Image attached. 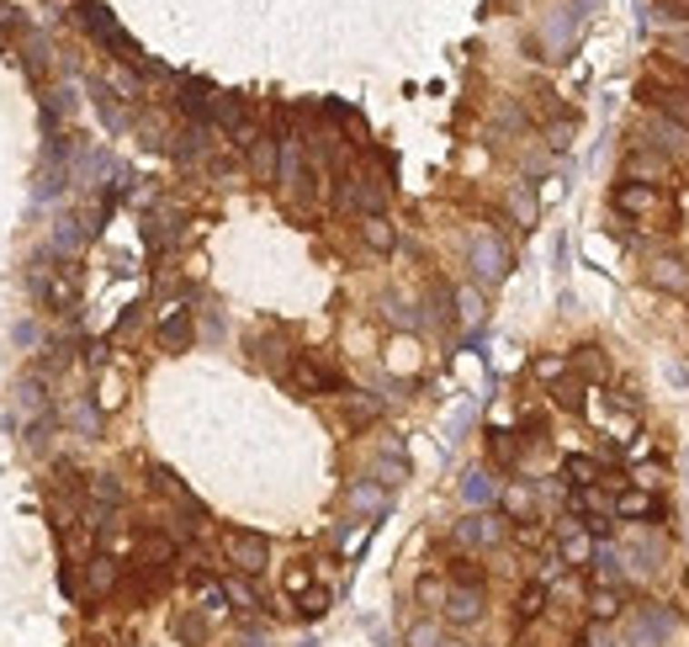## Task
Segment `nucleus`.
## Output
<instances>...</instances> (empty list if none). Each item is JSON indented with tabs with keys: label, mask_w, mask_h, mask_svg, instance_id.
Here are the masks:
<instances>
[{
	"label": "nucleus",
	"mask_w": 689,
	"mask_h": 647,
	"mask_svg": "<svg viewBox=\"0 0 689 647\" xmlns=\"http://www.w3.org/2000/svg\"><path fill=\"white\" fill-rule=\"evenodd\" d=\"M674 632H679V616L668 605H636L626 616V647H668Z\"/></svg>",
	"instance_id": "1"
},
{
	"label": "nucleus",
	"mask_w": 689,
	"mask_h": 647,
	"mask_svg": "<svg viewBox=\"0 0 689 647\" xmlns=\"http://www.w3.org/2000/svg\"><path fill=\"white\" fill-rule=\"evenodd\" d=\"M80 22H85V32H91L95 43H106V48H112L117 59H127V64H144V54H138V43H133V37H127V32L117 27V22H112V16H106V11H101L95 0H85V5H80Z\"/></svg>",
	"instance_id": "2"
},
{
	"label": "nucleus",
	"mask_w": 689,
	"mask_h": 647,
	"mask_svg": "<svg viewBox=\"0 0 689 647\" xmlns=\"http://www.w3.org/2000/svg\"><path fill=\"white\" fill-rule=\"evenodd\" d=\"M286 382L303 393V399H324V393H340V371L324 367V361H314V356H297L292 367H286Z\"/></svg>",
	"instance_id": "3"
},
{
	"label": "nucleus",
	"mask_w": 689,
	"mask_h": 647,
	"mask_svg": "<svg viewBox=\"0 0 689 647\" xmlns=\"http://www.w3.org/2000/svg\"><path fill=\"white\" fill-rule=\"evenodd\" d=\"M223 552H228V562H234V573L255 579V573L271 562V541L255 536V531H228V536H223Z\"/></svg>",
	"instance_id": "4"
},
{
	"label": "nucleus",
	"mask_w": 689,
	"mask_h": 647,
	"mask_svg": "<svg viewBox=\"0 0 689 647\" xmlns=\"http://www.w3.org/2000/svg\"><path fill=\"white\" fill-rule=\"evenodd\" d=\"M276 176H282L286 191H297V197L314 191V176H308V159H303V144H297V138H282V165H276Z\"/></svg>",
	"instance_id": "5"
},
{
	"label": "nucleus",
	"mask_w": 689,
	"mask_h": 647,
	"mask_svg": "<svg viewBox=\"0 0 689 647\" xmlns=\"http://www.w3.org/2000/svg\"><path fill=\"white\" fill-rule=\"evenodd\" d=\"M445 621H456V626H472V621H483V589L472 584H451L445 589Z\"/></svg>",
	"instance_id": "6"
},
{
	"label": "nucleus",
	"mask_w": 689,
	"mask_h": 647,
	"mask_svg": "<svg viewBox=\"0 0 689 647\" xmlns=\"http://www.w3.org/2000/svg\"><path fill=\"white\" fill-rule=\"evenodd\" d=\"M472 271H477V281H499L504 271H509V249H504L494 234H483V239L472 245Z\"/></svg>",
	"instance_id": "7"
},
{
	"label": "nucleus",
	"mask_w": 689,
	"mask_h": 647,
	"mask_svg": "<svg viewBox=\"0 0 689 647\" xmlns=\"http://www.w3.org/2000/svg\"><path fill=\"white\" fill-rule=\"evenodd\" d=\"M499 536H504V521L499 515H488V510H483V515H467V521H456V541H462V547H494Z\"/></svg>",
	"instance_id": "8"
},
{
	"label": "nucleus",
	"mask_w": 689,
	"mask_h": 647,
	"mask_svg": "<svg viewBox=\"0 0 689 647\" xmlns=\"http://www.w3.org/2000/svg\"><path fill=\"white\" fill-rule=\"evenodd\" d=\"M138 562H149L155 573H165V568L175 562V536H165V531H138Z\"/></svg>",
	"instance_id": "9"
},
{
	"label": "nucleus",
	"mask_w": 689,
	"mask_h": 647,
	"mask_svg": "<svg viewBox=\"0 0 689 647\" xmlns=\"http://www.w3.org/2000/svg\"><path fill=\"white\" fill-rule=\"evenodd\" d=\"M149 483H155V493H165V499H175L181 510H191V515L202 521V504L191 499V489L181 483V478H175V472H170V467H155V472H149Z\"/></svg>",
	"instance_id": "10"
},
{
	"label": "nucleus",
	"mask_w": 689,
	"mask_h": 647,
	"mask_svg": "<svg viewBox=\"0 0 689 647\" xmlns=\"http://www.w3.org/2000/svg\"><path fill=\"white\" fill-rule=\"evenodd\" d=\"M276 165H282V144H276L271 133H255V144H250V170L260 176V181H271V176H276Z\"/></svg>",
	"instance_id": "11"
},
{
	"label": "nucleus",
	"mask_w": 689,
	"mask_h": 647,
	"mask_svg": "<svg viewBox=\"0 0 689 647\" xmlns=\"http://www.w3.org/2000/svg\"><path fill=\"white\" fill-rule=\"evenodd\" d=\"M191 335H196V324H191V313L186 308H175L165 324H159V350H186Z\"/></svg>",
	"instance_id": "12"
},
{
	"label": "nucleus",
	"mask_w": 689,
	"mask_h": 647,
	"mask_svg": "<svg viewBox=\"0 0 689 647\" xmlns=\"http://www.w3.org/2000/svg\"><path fill=\"white\" fill-rule=\"evenodd\" d=\"M557 552H563L567 568H589V562H594V536L573 525V531H563V547H557Z\"/></svg>",
	"instance_id": "13"
},
{
	"label": "nucleus",
	"mask_w": 689,
	"mask_h": 647,
	"mask_svg": "<svg viewBox=\"0 0 689 647\" xmlns=\"http://www.w3.org/2000/svg\"><path fill=\"white\" fill-rule=\"evenodd\" d=\"M626 176L631 181H642V186H653V181H674V159H658V155H631L626 159Z\"/></svg>",
	"instance_id": "14"
},
{
	"label": "nucleus",
	"mask_w": 689,
	"mask_h": 647,
	"mask_svg": "<svg viewBox=\"0 0 689 647\" xmlns=\"http://www.w3.org/2000/svg\"><path fill=\"white\" fill-rule=\"evenodd\" d=\"M615 207L642 217V213H653V207H658V191H653V186H642V181H626L621 191H615Z\"/></svg>",
	"instance_id": "15"
},
{
	"label": "nucleus",
	"mask_w": 689,
	"mask_h": 647,
	"mask_svg": "<svg viewBox=\"0 0 689 647\" xmlns=\"http://www.w3.org/2000/svg\"><path fill=\"white\" fill-rule=\"evenodd\" d=\"M223 594H228V605H234V611H245V616H250V611H260V594H255V584L245 579V573L223 579Z\"/></svg>",
	"instance_id": "16"
},
{
	"label": "nucleus",
	"mask_w": 689,
	"mask_h": 647,
	"mask_svg": "<svg viewBox=\"0 0 689 647\" xmlns=\"http://www.w3.org/2000/svg\"><path fill=\"white\" fill-rule=\"evenodd\" d=\"M361 239H366V249H376V255H387V249H393V223H387L382 213L361 217Z\"/></svg>",
	"instance_id": "17"
},
{
	"label": "nucleus",
	"mask_w": 689,
	"mask_h": 647,
	"mask_svg": "<svg viewBox=\"0 0 689 647\" xmlns=\"http://www.w3.org/2000/svg\"><path fill=\"white\" fill-rule=\"evenodd\" d=\"M653 281H658V287H668V292H689L684 260H653Z\"/></svg>",
	"instance_id": "18"
},
{
	"label": "nucleus",
	"mask_w": 689,
	"mask_h": 647,
	"mask_svg": "<svg viewBox=\"0 0 689 647\" xmlns=\"http://www.w3.org/2000/svg\"><path fill=\"white\" fill-rule=\"evenodd\" d=\"M350 510H355V515H382V510H387V489L361 483V489L350 493Z\"/></svg>",
	"instance_id": "19"
},
{
	"label": "nucleus",
	"mask_w": 689,
	"mask_h": 647,
	"mask_svg": "<svg viewBox=\"0 0 689 647\" xmlns=\"http://www.w3.org/2000/svg\"><path fill=\"white\" fill-rule=\"evenodd\" d=\"M615 515L647 521V515H658V499H647V493H621V499H615Z\"/></svg>",
	"instance_id": "20"
},
{
	"label": "nucleus",
	"mask_w": 689,
	"mask_h": 647,
	"mask_svg": "<svg viewBox=\"0 0 689 647\" xmlns=\"http://www.w3.org/2000/svg\"><path fill=\"white\" fill-rule=\"evenodd\" d=\"M91 589L95 594H112V589H117V562H112L106 552L91 557Z\"/></svg>",
	"instance_id": "21"
},
{
	"label": "nucleus",
	"mask_w": 689,
	"mask_h": 647,
	"mask_svg": "<svg viewBox=\"0 0 689 647\" xmlns=\"http://www.w3.org/2000/svg\"><path fill=\"white\" fill-rule=\"evenodd\" d=\"M589 616H594V621H615V616H621V594L599 584L594 594H589Z\"/></svg>",
	"instance_id": "22"
},
{
	"label": "nucleus",
	"mask_w": 689,
	"mask_h": 647,
	"mask_svg": "<svg viewBox=\"0 0 689 647\" xmlns=\"http://www.w3.org/2000/svg\"><path fill=\"white\" fill-rule=\"evenodd\" d=\"M563 472L578 483V489H594V483H599V462H594V457H567Z\"/></svg>",
	"instance_id": "23"
},
{
	"label": "nucleus",
	"mask_w": 689,
	"mask_h": 647,
	"mask_svg": "<svg viewBox=\"0 0 689 647\" xmlns=\"http://www.w3.org/2000/svg\"><path fill=\"white\" fill-rule=\"evenodd\" d=\"M647 91H653V86H647ZM653 101H658V106H663V112H668L679 127H689V96H679V91H653Z\"/></svg>",
	"instance_id": "24"
},
{
	"label": "nucleus",
	"mask_w": 689,
	"mask_h": 647,
	"mask_svg": "<svg viewBox=\"0 0 689 647\" xmlns=\"http://www.w3.org/2000/svg\"><path fill=\"white\" fill-rule=\"evenodd\" d=\"M679 138H684V127L679 123H653L647 127V144H658V149H668V155L679 149Z\"/></svg>",
	"instance_id": "25"
},
{
	"label": "nucleus",
	"mask_w": 689,
	"mask_h": 647,
	"mask_svg": "<svg viewBox=\"0 0 689 647\" xmlns=\"http://www.w3.org/2000/svg\"><path fill=\"white\" fill-rule=\"evenodd\" d=\"M462 493H467L472 504H488V499H494V478H488V472H467V483H462Z\"/></svg>",
	"instance_id": "26"
},
{
	"label": "nucleus",
	"mask_w": 689,
	"mask_h": 647,
	"mask_svg": "<svg viewBox=\"0 0 689 647\" xmlns=\"http://www.w3.org/2000/svg\"><path fill=\"white\" fill-rule=\"evenodd\" d=\"M91 493L101 499V504H106V510H112V504H123V483H117L112 472H101V478H91Z\"/></svg>",
	"instance_id": "27"
},
{
	"label": "nucleus",
	"mask_w": 689,
	"mask_h": 647,
	"mask_svg": "<svg viewBox=\"0 0 689 647\" xmlns=\"http://www.w3.org/2000/svg\"><path fill=\"white\" fill-rule=\"evenodd\" d=\"M488 451H494V462H504V467L520 457V446H514V435H509V430H494V435H488Z\"/></svg>",
	"instance_id": "28"
},
{
	"label": "nucleus",
	"mask_w": 689,
	"mask_h": 647,
	"mask_svg": "<svg viewBox=\"0 0 689 647\" xmlns=\"http://www.w3.org/2000/svg\"><path fill=\"white\" fill-rule=\"evenodd\" d=\"M445 637H440L435 621H419V626H408V647H440Z\"/></svg>",
	"instance_id": "29"
},
{
	"label": "nucleus",
	"mask_w": 689,
	"mask_h": 647,
	"mask_svg": "<svg viewBox=\"0 0 689 647\" xmlns=\"http://www.w3.org/2000/svg\"><path fill=\"white\" fill-rule=\"evenodd\" d=\"M175 637L196 647L202 637H207V621H202V616H181V621H175Z\"/></svg>",
	"instance_id": "30"
},
{
	"label": "nucleus",
	"mask_w": 689,
	"mask_h": 647,
	"mask_svg": "<svg viewBox=\"0 0 689 647\" xmlns=\"http://www.w3.org/2000/svg\"><path fill=\"white\" fill-rule=\"evenodd\" d=\"M451 584H472V589H483V568H477L472 557H462V562L451 568Z\"/></svg>",
	"instance_id": "31"
},
{
	"label": "nucleus",
	"mask_w": 689,
	"mask_h": 647,
	"mask_svg": "<svg viewBox=\"0 0 689 647\" xmlns=\"http://www.w3.org/2000/svg\"><path fill=\"white\" fill-rule=\"evenodd\" d=\"M541 605H546V584H531L525 594H520V621H531Z\"/></svg>",
	"instance_id": "32"
},
{
	"label": "nucleus",
	"mask_w": 689,
	"mask_h": 647,
	"mask_svg": "<svg viewBox=\"0 0 689 647\" xmlns=\"http://www.w3.org/2000/svg\"><path fill=\"white\" fill-rule=\"evenodd\" d=\"M376 409H382L376 399H350V425H366V420H376Z\"/></svg>",
	"instance_id": "33"
},
{
	"label": "nucleus",
	"mask_w": 689,
	"mask_h": 647,
	"mask_svg": "<svg viewBox=\"0 0 689 647\" xmlns=\"http://www.w3.org/2000/svg\"><path fill=\"white\" fill-rule=\"evenodd\" d=\"M329 611V589H308L303 594V616H324Z\"/></svg>",
	"instance_id": "34"
},
{
	"label": "nucleus",
	"mask_w": 689,
	"mask_h": 647,
	"mask_svg": "<svg viewBox=\"0 0 689 647\" xmlns=\"http://www.w3.org/2000/svg\"><path fill=\"white\" fill-rule=\"evenodd\" d=\"M424 605H445V589H440V579H419V589H414Z\"/></svg>",
	"instance_id": "35"
},
{
	"label": "nucleus",
	"mask_w": 689,
	"mask_h": 647,
	"mask_svg": "<svg viewBox=\"0 0 689 647\" xmlns=\"http://www.w3.org/2000/svg\"><path fill=\"white\" fill-rule=\"evenodd\" d=\"M308 584H314V573H308V568H292V573H286V594H297V600H303Z\"/></svg>",
	"instance_id": "36"
},
{
	"label": "nucleus",
	"mask_w": 689,
	"mask_h": 647,
	"mask_svg": "<svg viewBox=\"0 0 689 647\" xmlns=\"http://www.w3.org/2000/svg\"><path fill=\"white\" fill-rule=\"evenodd\" d=\"M509 207H514V213H520V223L531 228V217H535V202H531V191H514V197H509Z\"/></svg>",
	"instance_id": "37"
},
{
	"label": "nucleus",
	"mask_w": 689,
	"mask_h": 647,
	"mask_svg": "<svg viewBox=\"0 0 689 647\" xmlns=\"http://www.w3.org/2000/svg\"><path fill=\"white\" fill-rule=\"evenodd\" d=\"M557 403H563V409H584V393H578L573 382H563V388H557Z\"/></svg>",
	"instance_id": "38"
},
{
	"label": "nucleus",
	"mask_w": 689,
	"mask_h": 647,
	"mask_svg": "<svg viewBox=\"0 0 689 647\" xmlns=\"http://www.w3.org/2000/svg\"><path fill=\"white\" fill-rule=\"evenodd\" d=\"M376 472H382V483H387V489H393V483H404V462H393V457L376 467Z\"/></svg>",
	"instance_id": "39"
},
{
	"label": "nucleus",
	"mask_w": 689,
	"mask_h": 647,
	"mask_svg": "<svg viewBox=\"0 0 689 647\" xmlns=\"http://www.w3.org/2000/svg\"><path fill=\"white\" fill-rule=\"evenodd\" d=\"M520 541H525V547H546V531H541V525H520Z\"/></svg>",
	"instance_id": "40"
},
{
	"label": "nucleus",
	"mask_w": 689,
	"mask_h": 647,
	"mask_svg": "<svg viewBox=\"0 0 689 647\" xmlns=\"http://www.w3.org/2000/svg\"><path fill=\"white\" fill-rule=\"evenodd\" d=\"M668 5V0H663ZM674 16H689V0H674Z\"/></svg>",
	"instance_id": "41"
},
{
	"label": "nucleus",
	"mask_w": 689,
	"mask_h": 647,
	"mask_svg": "<svg viewBox=\"0 0 689 647\" xmlns=\"http://www.w3.org/2000/svg\"><path fill=\"white\" fill-rule=\"evenodd\" d=\"M440 647H467V642H456V637H445V642H440Z\"/></svg>",
	"instance_id": "42"
},
{
	"label": "nucleus",
	"mask_w": 689,
	"mask_h": 647,
	"mask_svg": "<svg viewBox=\"0 0 689 647\" xmlns=\"http://www.w3.org/2000/svg\"><path fill=\"white\" fill-rule=\"evenodd\" d=\"M578 647H584V642H578Z\"/></svg>",
	"instance_id": "43"
}]
</instances>
